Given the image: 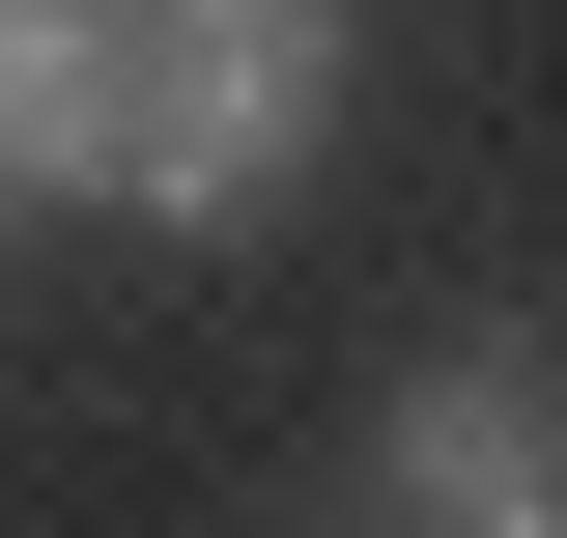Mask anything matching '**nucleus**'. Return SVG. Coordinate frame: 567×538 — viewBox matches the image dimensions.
Returning a JSON list of instances; mask_svg holds the SVG:
<instances>
[{
  "mask_svg": "<svg viewBox=\"0 0 567 538\" xmlns=\"http://www.w3.org/2000/svg\"><path fill=\"white\" fill-rule=\"evenodd\" d=\"M369 538H567V340H425L369 397Z\"/></svg>",
  "mask_w": 567,
  "mask_h": 538,
  "instance_id": "2",
  "label": "nucleus"
},
{
  "mask_svg": "<svg viewBox=\"0 0 567 538\" xmlns=\"http://www.w3.org/2000/svg\"><path fill=\"white\" fill-rule=\"evenodd\" d=\"M0 227H29V199H0Z\"/></svg>",
  "mask_w": 567,
  "mask_h": 538,
  "instance_id": "5",
  "label": "nucleus"
},
{
  "mask_svg": "<svg viewBox=\"0 0 567 538\" xmlns=\"http://www.w3.org/2000/svg\"><path fill=\"white\" fill-rule=\"evenodd\" d=\"M142 29H171V0H142Z\"/></svg>",
  "mask_w": 567,
  "mask_h": 538,
  "instance_id": "4",
  "label": "nucleus"
},
{
  "mask_svg": "<svg viewBox=\"0 0 567 538\" xmlns=\"http://www.w3.org/2000/svg\"><path fill=\"white\" fill-rule=\"evenodd\" d=\"M312 142H341V0H171V29H142L114 227H284Z\"/></svg>",
  "mask_w": 567,
  "mask_h": 538,
  "instance_id": "1",
  "label": "nucleus"
},
{
  "mask_svg": "<svg viewBox=\"0 0 567 538\" xmlns=\"http://www.w3.org/2000/svg\"><path fill=\"white\" fill-rule=\"evenodd\" d=\"M142 142V0H0V199H114Z\"/></svg>",
  "mask_w": 567,
  "mask_h": 538,
  "instance_id": "3",
  "label": "nucleus"
}]
</instances>
